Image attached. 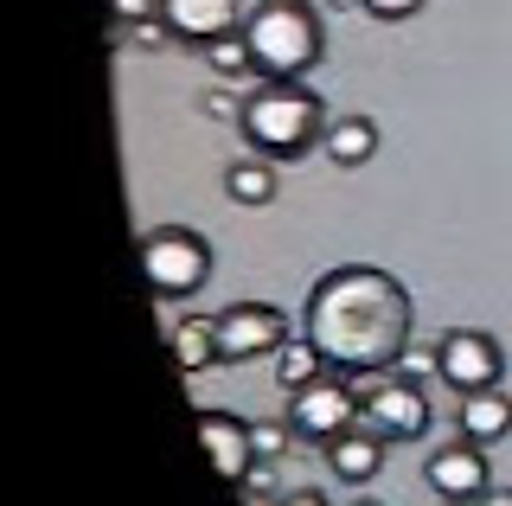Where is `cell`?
Segmentation results:
<instances>
[{"mask_svg": "<svg viewBox=\"0 0 512 506\" xmlns=\"http://www.w3.org/2000/svg\"><path fill=\"white\" fill-rule=\"evenodd\" d=\"M301 334L314 340L327 372L378 378V372L404 366L410 334H416V302L397 276L372 270V263H346V270H327L308 289Z\"/></svg>", "mask_w": 512, "mask_h": 506, "instance_id": "1", "label": "cell"}, {"mask_svg": "<svg viewBox=\"0 0 512 506\" xmlns=\"http://www.w3.org/2000/svg\"><path fill=\"white\" fill-rule=\"evenodd\" d=\"M237 129L256 154H269V161H295L308 141L327 135V109L301 77H263V84L250 90L244 103H237Z\"/></svg>", "mask_w": 512, "mask_h": 506, "instance_id": "2", "label": "cell"}, {"mask_svg": "<svg viewBox=\"0 0 512 506\" xmlns=\"http://www.w3.org/2000/svg\"><path fill=\"white\" fill-rule=\"evenodd\" d=\"M244 39L256 77H301L320 65V20L301 0H263L256 13H244Z\"/></svg>", "mask_w": 512, "mask_h": 506, "instance_id": "3", "label": "cell"}, {"mask_svg": "<svg viewBox=\"0 0 512 506\" xmlns=\"http://www.w3.org/2000/svg\"><path fill=\"white\" fill-rule=\"evenodd\" d=\"M141 270H148V289L167 295V302H186V295L205 289L212 276V244L186 225H160L141 237Z\"/></svg>", "mask_w": 512, "mask_h": 506, "instance_id": "4", "label": "cell"}, {"mask_svg": "<svg viewBox=\"0 0 512 506\" xmlns=\"http://www.w3.org/2000/svg\"><path fill=\"white\" fill-rule=\"evenodd\" d=\"M359 378H346V372H320L314 385H301V391H288V423H295V442H320L327 449L340 430H352L359 423Z\"/></svg>", "mask_w": 512, "mask_h": 506, "instance_id": "5", "label": "cell"}, {"mask_svg": "<svg viewBox=\"0 0 512 506\" xmlns=\"http://www.w3.org/2000/svg\"><path fill=\"white\" fill-rule=\"evenodd\" d=\"M359 423L384 442H416L429 430V398L423 385L404 372V378H365L359 391Z\"/></svg>", "mask_w": 512, "mask_h": 506, "instance_id": "6", "label": "cell"}, {"mask_svg": "<svg viewBox=\"0 0 512 506\" xmlns=\"http://www.w3.org/2000/svg\"><path fill=\"white\" fill-rule=\"evenodd\" d=\"M212 327H218V366H244V359L288 346V314L269 302H231L224 314H212Z\"/></svg>", "mask_w": 512, "mask_h": 506, "instance_id": "7", "label": "cell"}, {"mask_svg": "<svg viewBox=\"0 0 512 506\" xmlns=\"http://www.w3.org/2000/svg\"><path fill=\"white\" fill-rule=\"evenodd\" d=\"M506 359H500V340L480 334V327H448V334L436 340V378L455 398H468V391H487L500 385Z\"/></svg>", "mask_w": 512, "mask_h": 506, "instance_id": "8", "label": "cell"}, {"mask_svg": "<svg viewBox=\"0 0 512 506\" xmlns=\"http://www.w3.org/2000/svg\"><path fill=\"white\" fill-rule=\"evenodd\" d=\"M429 487H436L442 500H480L493 487V468H487V455H480V442H468V436H455L448 449H436L429 455Z\"/></svg>", "mask_w": 512, "mask_h": 506, "instance_id": "9", "label": "cell"}, {"mask_svg": "<svg viewBox=\"0 0 512 506\" xmlns=\"http://www.w3.org/2000/svg\"><path fill=\"white\" fill-rule=\"evenodd\" d=\"M199 442H205V462H212L231 487H244V474L256 468L250 423L231 417V410H199Z\"/></svg>", "mask_w": 512, "mask_h": 506, "instance_id": "10", "label": "cell"}, {"mask_svg": "<svg viewBox=\"0 0 512 506\" xmlns=\"http://www.w3.org/2000/svg\"><path fill=\"white\" fill-rule=\"evenodd\" d=\"M160 20H167L173 39L212 45L218 33H237V26H244V7H237V0H160Z\"/></svg>", "mask_w": 512, "mask_h": 506, "instance_id": "11", "label": "cell"}, {"mask_svg": "<svg viewBox=\"0 0 512 506\" xmlns=\"http://www.w3.org/2000/svg\"><path fill=\"white\" fill-rule=\"evenodd\" d=\"M327 468H333V481H346V487L378 481V468H384V436H372L365 423H352V430H340V436L327 442Z\"/></svg>", "mask_w": 512, "mask_h": 506, "instance_id": "12", "label": "cell"}, {"mask_svg": "<svg viewBox=\"0 0 512 506\" xmlns=\"http://www.w3.org/2000/svg\"><path fill=\"white\" fill-rule=\"evenodd\" d=\"M455 430L468 436V442H500V436H512V391H500V385H487V391H468L461 398V410H455Z\"/></svg>", "mask_w": 512, "mask_h": 506, "instance_id": "13", "label": "cell"}, {"mask_svg": "<svg viewBox=\"0 0 512 506\" xmlns=\"http://www.w3.org/2000/svg\"><path fill=\"white\" fill-rule=\"evenodd\" d=\"M320 148L333 154V167H365L378 154V122L372 116H340V122H327Z\"/></svg>", "mask_w": 512, "mask_h": 506, "instance_id": "14", "label": "cell"}, {"mask_svg": "<svg viewBox=\"0 0 512 506\" xmlns=\"http://www.w3.org/2000/svg\"><path fill=\"white\" fill-rule=\"evenodd\" d=\"M173 359H180V372H205V366H218V327L205 321V314L180 321V327H173Z\"/></svg>", "mask_w": 512, "mask_h": 506, "instance_id": "15", "label": "cell"}, {"mask_svg": "<svg viewBox=\"0 0 512 506\" xmlns=\"http://www.w3.org/2000/svg\"><path fill=\"white\" fill-rule=\"evenodd\" d=\"M224 193H231L237 205H269V199H276V161H269V154L237 161L231 173H224Z\"/></svg>", "mask_w": 512, "mask_h": 506, "instance_id": "16", "label": "cell"}, {"mask_svg": "<svg viewBox=\"0 0 512 506\" xmlns=\"http://www.w3.org/2000/svg\"><path fill=\"white\" fill-rule=\"evenodd\" d=\"M327 372V359L314 353V340L301 334V340H288L282 353H276V378H282V391H301V385H314V378Z\"/></svg>", "mask_w": 512, "mask_h": 506, "instance_id": "17", "label": "cell"}, {"mask_svg": "<svg viewBox=\"0 0 512 506\" xmlns=\"http://www.w3.org/2000/svg\"><path fill=\"white\" fill-rule=\"evenodd\" d=\"M205 58H212V71H218V77H250V71H256L244 26H237V33H218L212 45H205Z\"/></svg>", "mask_w": 512, "mask_h": 506, "instance_id": "18", "label": "cell"}, {"mask_svg": "<svg viewBox=\"0 0 512 506\" xmlns=\"http://www.w3.org/2000/svg\"><path fill=\"white\" fill-rule=\"evenodd\" d=\"M288 442H295V423H250V449H256V462H282Z\"/></svg>", "mask_w": 512, "mask_h": 506, "instance_id": "19", "label": "cell"}, {"mask_svg": "<svg viewBox=\"0 0 512 506\" xmlns=\"http://www.w3.org/2000/svg\"><path fill=\"white\" fill-rule=\"evenodd\" d=\"M416 7H423V0H365V13H378V20H410Z\"/></svg>", "mask_w": 512, "mask_h": 506, "instance_id": "20", "label": "cell"}, {"mask_svg": "<svg viewBox=\"0 0 512 506\" xmlns=\"http://www.w3.org/2000/svg\"><path fill=\"white\" fill-rule=\"evenodd\" d=\"M404 372H410V378L436 372V346H416V340H410V353H404Z\"/></svg>", "mask_w": 512, "mask_h": 506, "instance_id": "21", "label": "cell"}, {"mask_svg": "<svg viewBox=\"0 0 512 506\" xmlns=\"http://www.w3.org/2000/svg\"><path fill=\"white\" fill-rule=\"evenodd\" d=\"M282 506H327V494H314V487H301V494H282Z\"/></svg>", "mask_w": 512, "mask_h": 506, "instance_id": "22", "label": "cell"}, {"mask_svg": "<svg viewBox=\"0 0 512 506\" xmlns=\"http://www.w3.org/2000/svg\"><path fill=\"white\" fill-rule=\"evenodd\" d=\"M474 506H512V487H487V494H480Z\"/></svg>", "mask_w": 512, "mask_h": 506, "instance_id": "23", "label": "cell"}, {"mask_svg": "<svg viewBox=\"0 0 512 506\" xmlns=\"http://www.w3.org/2000/svg\"><path fill=\"white\" fill-rule=\"evenodd\" d=\"M448 506H468V500H448Z\"/></svg>", "mask_w": 512, "mask_h": 506, "instance_id": "24", "label": "cell"}, {"mask_svg": "<svg viewBox=\"0 0 512 506\" xmlns=\"http://www.w3.org/2000/svg\"><path fill=\"white\" fill-rule=\"evenodd\" d=\"M359 506H378V500H359Z\"/></svg>", "mask_w": 512, "mask_h": 506, "instance_id": "25", "label": "cell"}]
</instances>
